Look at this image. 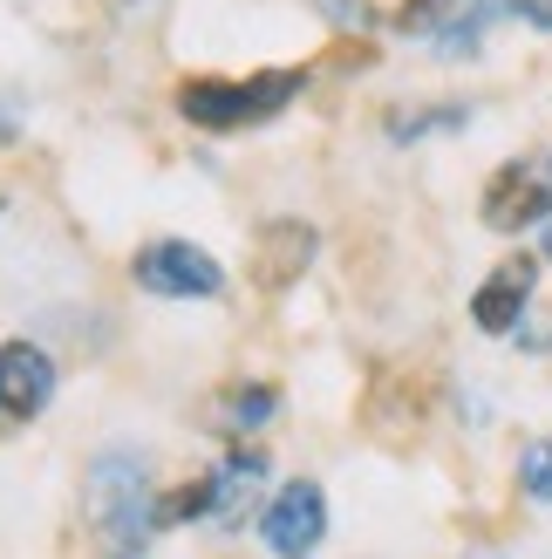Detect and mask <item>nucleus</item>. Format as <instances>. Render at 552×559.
<instances>
[{
    "instance_id": "dca6fc26",
    "label": "nucleus",
    "mask_w": 552,
    "mask_h": 559,
    "mask_svg": "<svg viewBox=\"0 0 552 559\" xmlns=\"http://www.w3.org/2000/svg\"><path fill=\"white\" fill-rule=\"evenodd\" d=\"M505 14H518V21H532L539 35H552V0H505Z\"/></svg>"
},
{
    "instance_id": "9b49d317",
    "label": "nucleus",
    "mask_w": 552,
    "mask_h": 559,
    "mask_svg": "<svg viewBox=\"0 0 552 559\" xmlns=\"http://www.w3.org/2000/svg\"><path fill=\"white\" fill-rule=\"evenodd\" d=\"M471 123V109L464 103H444V109H389V144H423V136H436V130H464Z\"/></svg>"
},
{
    "instance_id": "a211bd4d",
    "label": "nucleus",
    "mask_w": 552,
    "mask_h": 559,
    "mask_svg": "<svg viewBox=\"0 0 552 559\" xmlns=\"http://www.w3.org/2000/svg\"><path fill=\"white\" fill-rule=\"evenodd\" d=\"M0 212H8V199H0Z\"/></svg>"
},
{
    "instance_id": "f257e3e1",
    "label": "nucleus",
    "mask_w": 552,
    "mask_h": 559,
    "mask_svg": "<svg viewBox=\"0 0 552 559\" xmlns=\"http://www.w3.org/2000/svg\"><path fill=\"white\" fill-rule=\"evenodd\" d=\"M82 525H89V546L103 559H144L151 533H157V478L144 451L130 443H109L82 471Z\"/></svg>"
},
{
    "instance_id": "2eb2a0df",
    "label": "nucleus",
    "mask_w": 552,
    "mask_h": 559,
    "mask_svg": "<svg viewBox=\"0 0 552 559\" xmlns=\"http://www.w3.org/2000/svg\"><path fill=\"white\" fill-rule=\"evenodd\" d=\"M314 8H321L327 27H341V35H369V27H375V8H369V0H314Z\"/></svg>"
},
{
    "instance_id": "f03ea898",
    "label": "nucleus",
    "mask_w": 552,
    "mask_h": 559,
    "mask_svg": "<svg viewBox=\"0 0 552 559\" xmlns=\"http://www.w3.org/2000/svg\"><path fill=\"white\" fill-rule=\"evenodd\" d=\"M293 96H308V69H253V75H184L171 103L191 130H212V136H232V130H253L273 123Z\"/></svg>"
},
{
    "instance_id": "0eeeda50",
    "label": "nucleus",
    "mask_w": 552,
    "mask_h": 559,
    "mask_svg": "<svg viewBox=\"0 0 552 559\" xmlns=\"http://www.w3.org/2000/svg\"><path fill=\"white\" fill-rule=\"evenodd\" d=\"M55 403V355L41 342H0V416L14 424H35V416Z\"/></svg>"
},
{
    "instance_id": "6e6552de",
    "label": "nucleus",
    "mask_w": 552,
    "mask_h": 559,
    "mask_svg": "<svg viewBox=\"0 0 552 559\" xmlns=\"http://www.w3.org/2000/svg\"><path fill=\"white\" fill-rule=\"evenodd\" d=\"M532 287H539V260H505L491 280H478V294H471V321L478 334H518V321H526V307H532Z\"/></svg>"
},
{
    "instance_id": "4468645a",
    "label": "nucleus",
    "mask_w": 552,
    "mask_h": 559,
    "mask_svg": "<svg viewBox=\"0 0 552 559\" xmlns=\"http://www.w3.org/2000/svg\"><path fill=\"white\" fill-rule=\"evenodd\" d=\"M518 491H526L532 506H552V437L518 451Z\"/></svg>"
},
{
    "instance_id": "20e7f679",
    "label": "nucleus",
    "mask_w": 552,
    "mask_h": 559,
    "mask_svg": "<svg viewBox=\"0 0 552 559\" xmlns=\"http://www.w3.org/2000/svg\"><path fill=\"white\" fill-rule=\"evenodd\" d=\"M478 218L491 233H526L539 218H552V164L545 157H512L484 178V199Z\"/></svg>"
},
{
    "instance_id": "f3484780",
    "label": "nucleus",
    "mask_w": 552,
    "mask_h": 559,
    "mask_svg": "<svg viewBox=\"0 0 552 559\" xmlns=\"http://www.w3.org/2000/svg\"><path fill=\"white\" fill-rule=\"evenodd\" d=\"M539 253H545V260H552V218H545V239H539Z\"/></svg>"
},
{
    "instance_id": "6ab92c4d",
    "label": "nucleus",
    "mask_w": 552,
    "mask_h": 559,
    "mask_svg": "<svg viewBox=\"0 0 552 559\" xmlns=\"http://www.w3.org/2000/svg\"><path fill=\"white\" fill-rule=\"evenodd\" d=\"M123 8H136V0H123Z\"/></svg>"
},
{
    "instance_id": "ddd939ff",
    "label": "nucleus",
    "mask_w": 552,
    "mask_h": 559,
    "mask_svg": "<svg viewBox=\"0 0 552 559\" xmlns=\"http://www.w3.org/2000/svg\"><path fill=\"white\" fill-rule=\"evenodd\" d=\"M457 14H464V0H403L396 27H403V35H444Z\"/></svg>"
},
{
    "instance_id": "39448f33",
    "label": "nucleus",
    "mask_w": 552,
    "mask_h": 559,
    "mask_svg": "<svg viewBox=\"0 0 552 559\" xmlns=\"http://www.w3.org/2000/svg\"><path fill=\"white\" fill-rule=\"evenodd\" d=\"M260 539L273 559H314L327 539V491L314 478H293L273 491V506L260 512Z\"/></svg>"
},
{
    "instance_id": "7ed1b4c3",
    "label": "nucleus",
    "mask_w": 552,
    "mask_h": 559,
    "mask_svg": "<svg viewBox=\"0 0 552 559\" xmlns=\"http://www.w3.org/2000/svg\"><path fill=\"white\" fill-rule=\"evenodd\" d=\"M130 280L157 300H218L226 294V266L199 239H144L130 253Z\"/></svg>"
},
{
    "instance_id": "f8f14e48",
    "label": "nucleus",
    "mask_w": 552,
    "mask_h": 559,
    "mask_svg": "<svg viewBox=\"0 0 552 559\" xmlns=\"http://www.w3.org/2000/svg\"><path fill=\"white\" fill-rule=\"evenodd\" d=\"M184 519H212V478H191V485L157 498V533H171V525H184Z\"/></svg>"
},
{
    "instance_id": "1a4fd4ad",
    "label": "nucleus",
    "mask_w": 552,
    "mask_h": 559,
    "mask_svg": "<svg viewBox=\"0 0 552 559\" xmlns=\"http://www.w3.org/2000/svg\"><path fill=\"white\" fill-rule=\"evenodd\" d=\"M273 416H280V389L273 382H218L212 396H205V430H218V437H232V443H245L253 430H266Z\"/></svg>"
},
{
    "instance_id": "423d86ee",
    "label": "nucleus",
    "mask_w": 552,
    "mask_h": 559,
    "mask_svg": "<svg viewBox=\"0 0 552 559\" xmlns=\"http://www.w3.org/2000/svg\"><path fill=\"white\" fill-rule=\"evenodd\" d=\"M321 253V233L308 226V218H266V226L253 233V260H245V273H253L260 294H287L300 287V273L314 266Z\"/></svg>"
},
{
    "instance_id": "9d476101",
    "label": "nucleus",
    "mask_w": 552,
    "mask_h": 559,
    "mask_svg": "<svg viewBox=\"0 0 552 559\" xmlns=\"http://www.w3.org/2000/svg\"><path fill=\"white\" fill-rule=\"evenodd\" d=\"M260 491H266V457L245 451V443H232L226 464L212 471V519L218 525H245V512L260 506Z\"/></svg>"
}]
</instances>
